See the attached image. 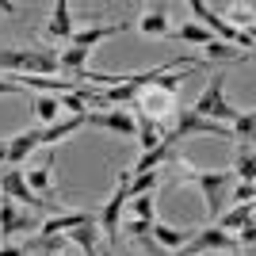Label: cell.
<instances>
[{"mask_svg":"<svg viewBox=\"0 0 256 256\" xmlns=\"http://www.w3.org/2000/svg\"><path fill=\"white\" fill-rule=\"evenodd\" d=\"M180 84H184V76H157L153 84L138 88L134 107H138L146 118H153V122H164V118L176 115V107H180Z\"/></svg>","mask_w":256,"mask_h":256,"instance_id":"1","label":"cell"},{"mask_svg":"<svg viewBox=\"0 0 256 256\" xmlns=\"http://www.w3.org/2000/svg\"><path fill=\"white\" fill-rule=\"evenodd\" d=\"M180 168V180L184 184H195L199 192H203V199H206V218H218L222 214V203L230 199V184H234V172H226V168H218V172H203V168H192L188 160H180L176 164Z\"/></svg>","mask_w":256,"mask_h":256,"instance_id":"2","label":"cell"},{"mask_svg":"<svg viewBox=\"0 0 256 256\" xmlns=\"http://www.w3.org/2000/svg\"><path fill=\"white\" fill-rule=\"evenodd\" d=\"M0 69L12 76H46L58 73L54 50H0Z\"/></svg>","mask_w":256,"mask_h":256,"instance_id":"3","label":"cell"},{"mask_svg":"<svg viewBox=\"0 0 256 256\" xmlns=\"http://www.w3.org/2000/svg\"><path fill=\"white\" fill-rule=\"evenodd\" d=\"M199 118H210V122H234V115H237V107H230V100H226V76L222 73H210V84H206V92L199 100H195V107H192Z\"/></svg>","mask_w":256,"mask_h":256,"instance_id":"4","label":"cell"},{"mask_svg":"<svg viewBox=\"0 0 256 256\" xmlns=\"http://www.w3.org/2000/svg\"><path fill=\"white\" fill-rule=\"evenodd\" d=\"M237 248V237L218 230V226H206V230H195L192 241L180 248L176 256H203V252H234Z\"/></svg>","mask_w":256,"mask_h":256,"instance_id":"5","label":"cell"},{"mask_svg":"<svg viewBox=\"0 0 256 256\" xmlns=\"http://www.w3.org/2000/svg\"><path fill=\"white\" fill-rule=\"evenodd\" d=\"M84 126L111 130V134H122V138H134V134H138L134 111H88V115H84Z\"/></svg>","mask_w":256,"mask_h":256,"instance_id":"6","label":"cell"},{"mask_svg":"<svg viewBox=\"0 0 256 256\" xmlns=\"http://www.w3.org/2000/svg\"><path fill=\"white\" fill-rule=\"evenodd\" d=\"M0 199L27 203V206H50L46 199H38V195L27 188V180H23V168H4V172H0Z\"/></svg>","mask_w":256,"mask_h":256,"instance_id":"7","label":"cell"},{"mask_svg":"<svg viewBox=\"0 0 256 256\" xmlns=\"http://www.w3.org/2000/svg\"><path fill=\"white\" fill-rule=\"evenodd\" d=\"M130 27H134V23H126V20H118V23H100V27H84V31H73L69 46H80V50L92 54V46H96V42H104V38H115V34L130 31Z\"/></svg>","mask_w":256,"mask_h":256,"instance_id":"8","label":"cell"},{"mask_svg":"<svg viewBox=\"0 0 256 256\" xmlns=\"http://www.w3.org/2000/svg\"><path fill=\"white\" fill-rule=\"evenodd\" d=\"M92 214L88 210H65V214H58L54 210L46 222H38V237H65L69 230H76V226H84Z\"/></svg>","mask_w":256,"mask_h":256,"instance_id":"9","label":"cell"},{"mask_svg":"<svg viewBox=\"0 0 256 256\" xmlns=\"http://www.w3.org/2000/svg\"><path fill=\"white\" fill-rule=\"evenodd\" d=\"M20 230H38V222H34L31 214L16 210V203H12V199H0V237L8 241V237H16Z\"/></svg>","mask_w":256,"mask_h":256,"instance_id":"10","label":"cell"},{"mask_svg":"<svg viewBox=\"0 0 256 256\" xmlns=\"http://www.w3.org/2000/svg\"><path fill=\"white\" fill-rule=\"evenodd\" d=\"M34 150H38V130H23V134L8 138V164L4 168H20Z\"/></svg>","mask_w":256,"mask_h":256,"instance_id":"11","label":"cell"},{"mask_svg":"<svg viewBox=\"0 0 256 256\" xmlns=\"http://www.w3.org/2000/svg\"><path fill=\"white\" fill-rule=\"evenodd\" d=\"M192 234L195 230H176V226H164V222H153V230H150V237H153V245L164 252V248H176L180 252L188 241H192Z\"/></svg>","mask_w":256,"mask_h":256,"instance_id":"12","label":"cell"},{"mask_svg":"<svg viewBox=\"0 0 256 256\" xmlns=\"http://www.w3.org/2000/svg\"><path fill=\"white\" fill-rule=\"evenodd\" d=\"M46 38L50 42H62V38H73V20H69V0H58L50 12V23H46Z\"/></svg>","mask_w":256,"mask_h":256,"instance_id":"13","label":"cell"},{"mask_svg":"<svg viewBox=\"0 0 256 256\" xmlns=\"http://www.w3.org/2000/svg\"><path fill=\"white\" fill-rule=\"evenodd\" d=\"M23 180H27V188H31L34 195H46V199H50V195H54V188H50V180H54V157H46L38 168H27V172H23Z\"/></svg>","mask_w":256,"mask_h":256,"instance_id":"14","label":"cell"},{"mask_svg":"<svg viewBox=\"0 0 256 256\" xmlns=\"http://www.w3.org/2000/svg\"><path fill=\"white\" fill-rule=\"evenodd\" d=\"M65 241H73V245L84 248V256H96V245H100V230H96V214L88 218L84 226H76V230H69L65 234Z\"/></svg>","mask_w":256,"mask_h":256,"instance_id":"15","label":"cell"},{"mask_svg":"<svg viewBox=\"0 0 256 256\" xmlns=\"http://www.w3.org/2000/svg\"><path fill=\"white\" fill-rule=\"evenodd\" d=\"M142 34H150V38H164V34H172L168 27V16H164V8H150L146 16H142L138 23H134Z\"/></svg>","mask_w":256,"mask_h":256,"instance_id":"16","label":"cell"},{"mask_svg":"<svg viewBox=\"0 0 256 256\" xmlns=\"http://www.w3.org/2000/svg\"><path fill=\"white\" fill-rule=\"evenodd\" d=\"M214 226L226 230V234H230V230H245V226H252V203H241V206H234L230 214H218Z\"/></svg>","mask_w":256,"mask_h":256,"instance_id":"17","label":"cell"},{"mask_svg":"<svg viewBox=\"0 0 256 256\" xmlns=\"http://www.w3.org/2000/svg\"><path fill=\"white\" fill-rule=\"evenodd\" d=\"M157 184H160V172H134V180H130V188H126V203L138 199V195H153Z\"/></svg>","mask_w":256,"mask_h":256,"instance_id":"18","label":"cell"},{"mask_svg":"<svg viewBox=\"0 0 256 256\" xmlns=\"http://www.w3.org/2000/svg\"><path fill=\"white\" fill-rule=\"evenodd\" d=\"M172 34H176L180 42H192V46H210L214 42V34L206 31V27H199V23H180Z\"/></svg>","mask_w":256,"mask_h":256,"instance_id":"19","label":"cell"},{"mask_svg":"<svg viewBox=\"0 0 256 256\" xmlns=\"http://www.w3.org/2000/svg\"><path fill=\"white\" fill-rule=\"evenodd\" d=\"M34 118H38L42 126L58 122V118H62V104H58V96H38V100H34Z\"/></svg>","mask_w":256,"mask_h":256,"instance_id":"20","label":"cell"},{"mask_svg":"<svg viewBox=\"0 0 256 256\" xmlns=\"http://www.w3.org/2000/svg\"><path fill=\"white\" fill-rule=\"evenodd\" d=\"M234 176L241 184H252V142H241L237 160H234Z\"/></svg>","mask_w":256,"mask_h":256,"instance_id":"21","label":"cell"},{"mask_svg":"<svg viewBox=\"0 0 256 256\" xmlns=\"http://www.w3.org/2000/svg\"><path fill=\"white\" fill-rule=\"evenodd\" d=\"M203 50H206V65H210V62H237V58H245L241 50H234V46L218 42V38H214L210 46H203Z\"/></svg>","mask_w":256,"mask_h":256,"instance_id":"22","label":"cell"},{"mask_svg":"<svg viewBox=\"0 0 256 256\" xmlns=\"http://www.w3.org/2000/svg\"><path fill=\"white\" fill-rule=\"evenodd\" d=\"M130 210H134V218L157 222V203H153V195H138V199H130Z\"/></svg>","mask_w":256,"mask_h":256,"instance_id":"23","label":"cell"},{"mask_svg":"<svg viewBox=\"0 0 256 256\" xmlns=\"http://www.w3.org/2000/svg\"><path fill=\"white\" fill-rule=\"evenodd\" d=\"M252 126H256L252 111H237V115H234V134H237L241 142H248V138H252Z\"/></svg>","mask_w":256,"mask_h":256,"instance_id":"24","label":"cell"},{"mask_svg":"<svg viewBox=\"0 0 256 256\" xmlns=\"http://www.w3.org/2000/svg\"><path fill=\"white\" fill-rule=\"evenodd\" d=\"M153 222H146V218H134V222H126V237H134V241H142V237H150Z\"/></svg>","mask_w":256,"mask_h":256,"instance_id":"25","label":"cell"},{"mask_svg":"<svg viewBox=\"0 0 256 256\" xmlns=\"http://www.w3.org/2000/svg\"><path fill=\"white\" fill-rule=\"evenodd\" d=\"M252 184H237L234 188V195H230V199H234V206H241V203H252Z\"/></svg>","mask_w":256,"mask_h":256,"instance_id":"26","label":"cell"},{"mask_svg":"<svg viewBox=\"0 0 256 256\" xmlns=\"http://www.w3.org/2000/svg\"><path fill=\"white\" fill-rule=\"evenodd\" d=\"M23 88L16 84V80H8V76H0V96H20Z\"/></svg>","mask_w":256,"mask_h":256,"instance_id":"27","label":"cell"},{"mask_svg":"<svg viewBox=\"0 0 256 256\" xmlns=\"http://www.w3.org/2000/svg\"><path fill=\"white\" fill-rule=\"evenodd\" d=\"M252 230H256V226H245V230H241V241H237V245H245V252H248V256H252V237H256Z\"/></svg>","mask_w":256,"mask_h":256,"instance_id":"28","label":"cell"},{"mask_svg":"<svg viewBox=\"0 0 256 256\" xmlns=\"http://www.w3.org/2000/svg\"><path fill=\"white\" fill-rule=\"evenodd\" d=\"M12 12H20V4H8V0H0V16H12Z\"/></svg>","mask_w":256,"mask_h":256,"instance_id":"29","label":"cell"},{"mask_svg":"<svg viewBox=\"0 0 256 256\" xmlns=\"http://www.w3.org/2000/svg\"><path fill=\"white\" fill-rule=\"evenodd\" d=\"M8 164V142H0V168Z\"/></svg>","mask_w":256,"mask_h":256,"instance_id":"30","label":"cell"},{"mask_svg":"<svg viewBox=\"0 0 256 256\" xmlns=\"http://www.w3.org/2000/svg\"><path fill=\"white\" fill-rule=\"evenodd\" d=\"M203 256H214V252H203Z\"/></svg>","mask_w":256,"mask_h":256,"instance_id":"31","label":"cell"}]
</instances>
